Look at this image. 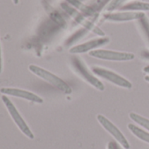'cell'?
<instances>
[{
    "label": "cell",
    "mask_w": 149,
    "mask_h": 149,
    "mask_svg": "<svg viewBox=\"0 0 149 149\" xmlns=\"http://www.w3.org/2000/svg\"><path fill=\"white\" fill-rule=\"evenodd\" d=\"M29 70L31 72H32L36 76L40 77V79H44L45 81L49 83L51 86H53L59 91H61L64 93H67V94H69L72 93L71 87L64 80H62L61 78L57 77L54 73H52L40 66L34 65H29Z\"/></svg>",
    "instance_id": "obj_1"
},
{
    "label": "cell",
    "mask_w": 149,
    "mask_h": 149,
    "mask_svg": "<svg viewBox=\"0 0 149 149\" xmlns=\"http://www.w3.org/2000/svg\"><path fill=\"white\" fill-rule=\"evenodd\" d=\"M61 7L63 8V10L80 25H82L83 28H85L86 30L90 31V32L94 33L95 35H97L99 37H105V33L104 32V31H102L97 25H96L92 21L89 20L87 18L86 16H84L83 14H82L81 12H79L77 10H76L75 8H73L71 5H69L68 3H61Z\"/></svg>",
    "instance_id": "obj_2"
},
{
    "label": "cell",
    "mask_w": 149,
    "mask_h": 149,
    "mask_svg": "<svg viewBox=\"0 0 149 149\" xmlns=\"http://www.w3.org/2000/svg\"><path fill=\"white\" fill-rule=\"evenodd\" d=\"M72 66L74 68V71L88 84H90L98 91L105 90V87L104 84L90 72L86 64L80 58L74 57L72 58Z\"/></svg>",
    "instance_id": "obj_3"
},
{
    "label": "cell",
    "mask_w": 149,
    "mask_h": 149,
    "mask_svg": "<svg viewBox=\"0 0 149 149\" xmlns=\"http://www.w3.org/2000/svg\"><path fill=\"white\" fill-rule=\"evenodd\" d=\"M92 72L97 76L111 82L112 84H113L117 86L126 88V89H131L133 87V84L129 80H127L121 75H119L109 69L99 67V66H93Z\"/></svg>",
    "instance_id": "obj_4"
},
{
    "label": "cell",
    "mask_w": 149,
    "mask_h": 149,
    "mask_svg": "<svg viewBox=\"0 0 149 149\" xmlns=\"http://www.w3.org/2000/svg\"><path fill=\"white\" fill-rule=\"evenodd\" d=\"M90 56L108 61H131L134 59L135 55L131 52H117L112 50H94L90 52Z\"/></svg>",
    "instance_id": "obj_5"
},
{
    "label": "cell",
    "mask_w": 149,
    "mask_h": 149,
    "mask_svg": "<svg viewBox=\"0 0 149 149\" xmlns=\"http://www.w3.org/2000/svg\"><path fill=\"white\" fill-rule=\"evenodd\" d=\"M97 120L99 122V124L118 141V143L125 149L130 148V144L126 138L124 136L122 132L111 121L109 120L106 117H105L102 114H98L97 116Z\"/></svg>",
    "instance_id": "obj_6"
},
{
    "label": "cell",
    "mask_w": 149,
    "mask_h": 149,
    "mask_svg": "<svg viewBox=\"0 0 149 149\" xmlns=\"http://www.w3.org/2000/svg\"><path fill=\"white\" fill-rule=\"evenodd\" d=\"M2 100L4 104V106L6 107L10 115L11 116V118L13 119L14 122L16 123V125L18 126V127L21 130V132L25 135L27 136L29 139H33L34 138V135L32 133V131L30 130V128L28 127V126L26 125L25 121L23 120V118L21 117V115L19 114V113L18 112L17 108L14 107L13 103L6 97V96H2Z\"/></svg>",
    "instance_id": "obj_7"
},
{
    "label": "cell",
    "mask_w": 149,
    "mask_h": 149,
    "mask_svg": "<svg viewBox=\"0 0 149 149\" xmlns=\"http://www.w3.org/2000/svg\"><path fill=\"white\" fill-rule=\"evenodd\" d=\"M145 17V14L141 11L121 10L118 12H108L104 14V18L111 22H126L133 20H140Z\"/></svg>",
    "instance_id": "obj_8"
},
{
    "label": "cell",
    "mask_w": 149,
    "mask_h": 149,
    "mask_svg": "<svg viewBox=\"0 0 149 149\" xmlns=\"http://www.w3.org/2000/svg\"><path fill=\"white\" fill-rule=\"evenodd\" d=\"M110 41V38L108 37H102L98 38H95L90 41H87L85 43L80 44L78 45H76L72 48H70L69 52L72 54H81L85 53L88 52H91L96 50L97 48H99L100 46H103L106 44H108Z\"/></svg>",
    "instance_id": "obj_9"
},
{
    "label": "cell",
    "mask_w": 149,
    "mask_h": 149,
    "mask_svg": "<svg viewBox=\"0 0 149 149\" xmlns=\"http://www.w3.org/2000/svg\"><path fill=\"white\" fill-rule=\"evenodd\" d=\"M0 93H2L4 95H11V96H14V97H18V98H21V99L34 102V103H39V104L43 103V100L40 96L36 95L31 92L22 90V89L3 87L0 89Z\"/></svg>",
    "instance_id": "obj_10"
},
{
    "label": "cell",
    "mask_w": 149,
    "mask_h": 149,
    "mask_svg": "<svg viewBox=\"0 0 149 149\" xmlns=\"http://www.w3.org/2000/svg\"><path fill=\"white\" fill-rule=\"evenodd\" d=\"M69 5H71L73 8L77 10L79 12L86 16L87 17H92L93 19L97 18L98 14L96 10H94L91 7L86 5L80 0H65Z\"/></svg>",
    "instance_id": "obj_11"
},
{
    "label": "cell",
    "mask_w": 149,
    "mask_h": 149,
    "mask_svg": "<svg viewBox=\"0 0 149 149\" xmlns=\"http://www.w3.org/2000/svg\"><path fill=\"white\" fill-rule=\"evenodd\" d=\"M120 10H129V11H149V3L141 1H133L124 4L119 8Z\"/></svg>",
    "instance_id": "obj_12"
},
{
    "label": "cell",
    "mask_w": 149,
    "mask_h": 149,
    "mask_svg": "<svg viewBox=\"0 0 149 149\" xmlns=\"http://www.w3.org/2000/svg\"><path fill=\"white\" fill-rule=\"evenodd\" d=\"M127 127H128V129L132 132V134L133 135H135L141 141L149 144V133L141 129V127L135 126L134 124H128Z\"/></svg>",
    "instance_id": "obj_13"
},
{
    "label": "cell",
    "mask_w": 149,
    "mask_h": 149,
    "mask_svg": "<svg viewBox=\"0 0 149 149\" xmlns=\"http://www.w3.org/2000/svg\"><path fill=\"white\" fill-rule=\"evenodd\" d=\"M129 117L132 120H133L135 123L141 126L143 128H145L146 130H148L149 132V119L145 118L140 114H137L135 113H130Z\"/></svg>",
    "instance_id": "obj_14"
},
{
    "label": "cell",
    "mask_w": 149,
    "mask_h": 149,
    "mask_svg": "<svg viewBox=\"0 0 149 149\" xmlns=\"http://www.w3.org/2000/svg\"><path fill=\"white\" fill-rule=\"evenodd\" d=\"M128 1V0H112L106 7V10L107 11H112L113 10H116L118 8H120L121 6L124 5V3Z\"/></svg>",
    "instance_id": "obj_15"
},
{
    "label": "cell",
    "mask_w": 149,
    "mask_h": 149,
    "mask_svg": "<svg viewBox=\"0 0 149 149\" xmlns=\"http://www.w3.org/2000/svg\"><path fill=\"white\" fill-rule=\"evenodd\" d=\"M107 149H116L115 148V142H113V141H111V142H109Z\"/></svg>",
    "instance_id": "obj_16"
},
{
    "label": "cell",
    "mask_w": 149,
    "mask_h": 149,
    "mask_svg": "<svg viewBox=\"0 0 149 149\" xmlns=\"http://www.w3.org/2000/svg\"><path fill=\"white\" fill-rule=\"evenodd\" d=\"M2 72V55H1V46H0V73Z\"/></svg>",
    "instance_id": "obj_17"
},
{
    "label": "cell",
    "mask_w": 149,
    "mask_h": 149,
    "mask_svg": "<svg viewBox=\"0 0 149 149\" xmlns=\"http://www.w3.org/2000/svg\"><path fill=\"white\" fill-rule=\"evenodd\" d=\"M143 71H144V72H145V73H147V74H149V65L146 66V67H144Z\"/></svg>",
    "instance_id": "obj_18"
},
{
    "label": "cell",
    "mask_w": 149,
    "mask_h": 149,
    "mask_svg": "<svg viewBox=\"0 0 149 149\" xmlns=\"http://www.w3.org/2000/svg\"><path fill=\"white\" fill-rule=\"evenodd\" d=\"M115 148H116V149H121V148H120V147H119V144H117L116 142H115Z\"/></svg>",
    "instance_id": "obj_19"
},
{
    "label": "cell",
    "mask_w": 149,
    "mask_h": 149,
    "mask_svg": "<svg viewBox=\"0 0 149 149\" xmlns=\"http://www.w3.org/2000/svg\"><path fill=\"white\" fill-rule=\"evenodd\" d=\"M145 80L149 83V75H148V76H146V77H145Z\"/></svg>",
    "instance_id": "obj_20"
},
{
    "label": "cell",
    "mask_w": 149,
    "mask_h": 149,
    "mask_svg": "<svg viewBox=\"0 0 149 149\" xmlns=\"http://www.w3.org/2000/svg\"><path fill=\"white\" fill-rule=\"evenodd\" d=\"M13 1V3H15V4H18V0H12Z\"/></svg>",
    "instance_id": "obj_21"
}]
</instances>
